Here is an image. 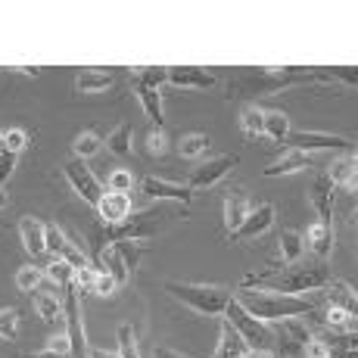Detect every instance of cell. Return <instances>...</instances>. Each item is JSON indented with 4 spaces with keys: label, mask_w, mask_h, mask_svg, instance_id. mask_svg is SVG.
Segmentation results:
<instances>
[{
    "label": "cell",
    "mask_w": 358,
    "mask_h": 358,
    "mask_svg": "<svg viewBox=\"0 0 358 358\" xmlns=\"http://www.w3.org/2000/svg\"><path fill=\"white\" fill-rule=\"evenodd\" d=\"M187 218V206H178V203H156L150 209H141V212H131L122 224H103L91 234V243H94V256H91V268L100 262L103 250L119 240H150L156 234H165L171 224L184 222Z\"/></svg>",
    "instance_id": "obj_1"
},
{
    "label": "cell",
    "mask_w": 358,
    "mask_h": 358,
    "mask_svg": "<svg viewBox=\"0 0 358 358\" xmlns=\"http://www.w3.org/2000/svg\"><path fill=\"white\" fill-rule=\"evenodd\" d=\"M334 280L330 265L324 259H299L296 265H287L284 271H262V274H246L240 287L250 290H271L284 296H306L315 290H324Z\"/></svg>",
    "instance_id": "obj_2"
},
{
    "label": "cell",
    "mask_w": 358,
    "mask_h": 358,
    "mask_svg": "<svg viewBox=\"0 0 358 358\" xmlns=\"http://www.w3.org/2000/svg\"><path fill=\"white\" fill-rule=\"evenodd\" d=\"M234 299L252 315V318L265 321V324H278L284 318H308L315 315V302L306 296H284L271 290H250V287H237Z\"/></svg>",
    "instance_id": "obj_3"
},
{
    "label": "cell",
    "mask_w": 358,
    "mask_h": 358,
    "mask_svg": "<svg viewBox=\"0 0 358 358\" xmlns=\"http://www.w3.org/2000/svg\"><path fill=\"white\" fill-rule=\"evenodd\" d=\"M165 293L171 299H178L181 306H187L190 312L206 315V318H222L228 308L234 290L228 287H212V284H184V280H169Z\"/></svg>",
    "instance_id": "obj_4"
},
{
    "label": "cell",
    "mask_w": 358,
    "mask_h": 358,
    "mask_svg": "<svg viewBox=\"0 0 358 358\" xmlns=\"http://www.w3.org/2000/svg\"><path fill=\"white\" fill-rule=\"evenodd\" d=\"M306 75H312L308 69H293V66H278V69H252L243 72V81H231L228 97H252V94H278L284 87L299 85Z\"/></svg>",
    "instance_id": "obj_5"
},
{
    "label": "cell",
    "mask_w": 358,
    "mask_h": 358,
    "mask_svg": "<svg viewBox=\"0 0 358 358\" xmlns=\"http://www.w3.org/2000/svg\"><path fill=\"white\" fill-rule=\"evenodd\" d=\"M228 324L237 330L240 336H243V343L250 349H271L274 352V334H271V324H265V321H259V318H252L250 312H246L243 306H240L237 299L231 296V302H228V308H224V315H222Z\"/></svg>",
    "instance_id": "obj_6"
},
{
    "label": "cell",
    "mask_w": 358,
    "mask_h": 358,
    "mask_svg": "<svg viewBox=\"0 0 358 358\" xmlns=\"http://www.w3.org/2000/svg\"><path fill=\"white\" fill-rule=\"evenodd\" d=\"M290 150L302 153H355V143L343 134H324V131H290L287 134Z\"/></svg>",
    "instance_id": "obj_7"
},
{
    "label": "cell",
    "mask_w": 358,
    "mask_h": 358,
    "mask_svg": "<svg viewBox=\"0 0 358 358\" xmlns=\"http://www.w3.org/2000/svg\"><path fill=\"white\" fill-rule=\"evenodd\" d=\"M271 327H274L271 334H274V346H278L280 358H296L302 349H306V343L312 340V327H308L302 318H284Z\"/></svg>",
    "instance_id": "obj_8"
},
{
    "label": "cell",
    "mask_w": 358,
    "mask_h": 358,
    "mask_svg": "<svg viewBox=\"0 0 358 358\" xmlns=\"http://www.w3.org/2000/svg\"><path fill=\"white\" fill-rule=\"evenodd\" d=\"M237 162H240V156L237 153H228V156H218V159H206V162H199L194 171L187 175V187L190 190H196V187H215L218 181H224V178L231 175L234 169H237Z\"/></svg>",
    "instance_id": "obj_9"
},
{
    "label": "cell",
    "mask_w": 358,
    "mask_h": 358,
    "mask_svg": "<svg viewBox=\"0 0 358 358\" xmlns=\"http://www.w3.org/2000/svg\"><path fill=\"white\" fill-rule=\"evenodd\" d=\"M63 175H66V181L72 184L75 194L85 199L87 206H94V209H97L103 190H100V181L94 178V171L87 169V162H85V159H69V162L63 165Z\"/></svg>",
    "instance_id": "obj_10"
},
{
    "label": "cell",
    "mask_w": 358,
    "mask_h": 358,
    "mask_svg": "<svg viewBox=\"0 0 358 358\" xmlns=\"http://www.w3.org/2000/svg\"><path fill=\"white\" fill-rule=\"evenodd\" d=\"M141 194L153 203H178V206H190L194 203V190L187 184H175V181H165V178L147 175L141 181Z\"/></svg>",
    "instance_id": "obj_11"
},
{
    "label": "cell",
    "mask_w": 358,
    "mask_h": 358,
    "mask_svg": "<svg viewBox=\"0 0 358 358\" xmlns=\"http://www.w3.org/2000/svg\"><path fill=\"white\" fill-rule=\"evenodd\" d=\"M169 85L187 87V91H212L218 85V75L203 66H171L169 69Z\"/></svg>",
    "instance_id": "obj_12"
},
{
    "label": "cell",
    "mask_w": 358,
    "mask_h": 358,
    "mask_svg": "<svg viewBox=\"0 0 358 358\" xmlns=\"http://www.w3.org/2000/svg\"><path fill=\"white\" fill-rule=\"evenodd\" d=\"M274 218H278L274 206H271V203H262V206H256V209H250L246 222L237 228V234H231V240H250V237H259V234L271 231Z\"/></svg>",
    "instance_id": "obj_13"
},
{
    "label": "cell",
    "mask_w": 358,
    "mask_h": 358,
    "mask_svg": "<svg viewBox=\"0 0 358 358\" xmlns=\"http://www.w3.org/2000/svg\"><path fill=\"white\" fill-rule=\"evenodd\" d=\"M19 237H22L25 252L34 259H44L47 256V224L34 215H25L19 222Z\"/></svg>",
    "instance_id": "obj_14"
},
{
    "label": "cell",
    "mask_w": 358,
    "mask_h": 358,
    "mask_svg": "<svg viewBox=\"0 0 358 358\" xmlns=\"http://www.w3.org/2000/svg\"><path fill=\"white\" fill-rule=\"evenodd\" d=\"M315 165V153H302V150H287L280 153L271 165H265V178H284L296 175V171H306Z\"/></svg>",
    "instance_id": "obj_15"
},
{
    "label": "cell",
    "mask_w": 358,
    "mask_h": 358,
    "mask_svg": "<svg viewBox=\"0 0 358 358\" xmlns=\"http://www.w3.org/2000/svg\"><path fill=\"white\" fill-rule=\"evenodd\" d=\"M97 212L103 218V224H122L125 218L134 212V203H131L128 194H115V190H106L97 203Z\"/></svg>",
    "instance_id": "obj_16"
},
{
    "label": "cell",
    "mask_w": 358,
    "mask_h": 358,
    "mask_svg": "<svg viewBox=\"0 0 358 358\" xmlns=\"http://www.w3.org/2000/svg\"><path fill=\"white\" fill-rule=\"evenodd\" d=\"M306 252H312L315 259H330L334 252V243H336V234H334V224H324V222H315L312 228L306 231Z\"/></svg>",
    "instance_id": "obj_17"
},
{
    "label": "cell",
    "mask_w": 358,
    "mask_h": 358,
    "mask_svg": "<svg viewBox=\"0 0 358 358\" xmlns=\"http://www.w3.org/2000/svg\"><path fill=\"white\" fill-rule=\"evenodd\" d=\"M334 184H330V178L327 175H321L318 181L312 184V206H315V212H318V222H324V224H334Z\"/></svg>",
    "instance_id": "obj_18"
},
{
    "label": "cell",
    "mask_w": 358,
    "mask_h": 358,
    "mask_svg": "<svg viewBox=\"0 0 358 358\" xmlns=\"http://www.w3.org/2000/svg\"><path fill=\"white\" fill-rule=\"evenodd\" d=\"M250 196L243 194V190H231L228 196H224V224H228L231 234H237V228L246 222V215H250Z\"/></svg>",
    "instance_id": "obj_19"
},
{
    "label": "cell",
    "mask_w": 358,
    "mask_h": 358,
    "mask_svg": "<svg viewBox=\"0 0 358 358\" xmlns=\"http://www.w3.org/2000/svg\"><path fill=\"white\" fill-rule=\"evenodd\" d=\"M355 175H358V159L355 153H343L340 159H334L330 165L327 178L334 187H346V190H355Z\"/></svg>",
    "instance_id": "obj_20"
},
{
    "label": "cell",
    "mask_w": 358,
    "mask_h": 358,
    "mask_svg": "<svg viewBox=\"0 0 358 358\" xmlns=\"http://www.w3.org/2000/svg\"><path fill=\"white\" fill-rule=\"evenodd\" d=\"M246 352H250V346L243 343V336L228 321H222V336H218V346L212 352V358H243Z\"/></svg>",
    "instance_id": "obj_21"
},
{
    "label": "cell",
    "mask_w": 358,
    "mask_h": 358,
    "mask_svg": "<svg viewBox=\"0 0 358 358\" xmlns=\"http://www.w3.org/2000/svg\"><path fill=\"white\" fill-rule=\"evenodd\" d=\"M81 94H100V91H109L113 87V72L109 69H81L78 72V81H75Z\"/></svg>",
    "instance_id": "obj_22"
},
{
    "label": "cell",
    "mask_w": 358,
    "mask_h": 358,
    "mask_svg": "<svg viewBox=\"0 0 358 358\" xmlns=\"http://www.w3.org/2000/svg\"><path fill=\"white\" fill-rule=\"evenodd\" d=\"M137 100H141L143 113H147L150 125L165 128V113H162V91H150V87H134Z\"/></svg>",
    "instance_id": "obj_23"
},
{
    "label": "cell",
    "mask_w": 358,
    "mask_h": 358,
    "mask_svg": "<svg viewBox=\"0 0 358 358\" xmlns=\"http://www.w3.org/2000/svg\"><path fill=\"white\" fill-rule=\"evenodd\" d=\"M324 302L327 306H336V308H346V312L355 315V290L349 284H343V280H330V284L324 287Z\"/></svg>",
    "instance_id": "obj_24"
},
{
    "label": "cell",
    "mask_w": 358,
    "mask_h": 358,
    "mask_svg": "<svg viewBox=\"0 0 358 358\" xmlns=\"http://www.w3.org/2000/svg\"><path fill=\"white\" fill-rule=\"evenodd\" d=\"M131 75H134V87L162 91V85H169V69L165 66H141V69H131Z\"/></svg>",
    "instance_id": "obj_25"
},
{
    "label": "cell",
    "mask_w": 358,
    "mask_h": 358,
    "mask_svg": "<svg viewBox=\"0 0 358 358\" xmlns=\"http://www.w3.org/2000/svg\"><path fill=\"white\" fill-rule=\"evenodd\" d=\"M280 259L287 265H296L299 259H306V240H302L299 231H280Z\"/></svg>",
    "instance_id": "obj_26"
},
{
    "label": "cell",
    "mask_w": 358,
    "mask_h": 358,
    "mask_svg": "<svg viewBox=\"0 0 358 358\" xmlns=\"http://www.w3.org/2000/svg\"><path fill=\"white\" fill-rule=\"evenodd\" d=\"M290 134V119L280 109H265V125H262V137H271V141H287Z\"/></svg>",
    "instance_id": "obj_27"
},
{
    "label": "cell",
    "mask_w": 358,
    "mask_h": 358,
    "mask_svg": "<svg viewBox=\"0 0 358 358\" xmlns=\"http://www.w3.org/2000/svg\"><path fill=\"white\" fill-rule=\"evenodd\" d=\"M262 125H265V109L256 106V103H246L240 109V131L246 137H262Z\"/></svg>",
    "instance_id": "obj_28"
},
{
    "label": "cell",
    "mask_w": 358,
    "mask_h": 358,
    "mask_svg": "<svg viewBox=\"0 0 358 358\" xmlns=\"http://www.w3.org/2000/svg\"><path fill=\"white\" fill-rule=\"evenodd\" d=\"M209 134H203V131H190V134L181 137V143H178V153L184 156V159H199V156H206V150H209Z\"/></svg>",
    "instance_id": "obj_29"
},
{
    "label": "cell",
    "mask_w": 358,
    "mask_h": 358,
    "mask_svg": "<svg viewBox=\"0 0 358 358\" xmlns=\"http://www.w3.org/2000/svg\"><path fill=\"white\" fill-rule=\"evenodd\" d=\"M324 324L336 334H352L355 330V315L346 312V308H336V306H327L324 312Z\"/></svg>",
    "instance_id": "obj_30"
},
{
    "label": "cell",
    "mask_w": 358,
    "mask_h": 358,
    "mask_svg": "<svg viewBox=\"0 0 358 358\" xmlns=\"http://www.w3.org/2000/svg\"><path fill=\"white\" fill-rule=\"evenodd\" d=\"M72 153H75V159H91V156H97L100 153V134H94V131H81V134H75Z\"/></svg>",
    "instance_id": "obj_31"
},
{
    "label": "cell",
    "mask_w": 358,
    "mask_h": 358,
    "mask_svg": "<svg viewBox=\"0 0 358 358\" xmlns=\"http://www.w3.org/2000/svg\"><path fill=\"white\" fill-rule=\"evenodd\" d=\"M106 147L113 156H128L131 153V125L122 122V125L113 128V134L106 137Z\"/></svg>",
    "instance_id": "obj_32"
},
{
    "label": "cell",
    "mask_w": 358,
    "mask_h": 358,
    "mask_svg": "<svg viewBox=\"0 0 358 358\" xmlns=\"http://www.w3.org/2000/svg\"><path fill=\"white\" fill-rule=\"evenodd\" d=\"M19 324H22V315H19V308L6 306L0 308V340L13 343L19 336Z\"/></svg>",
    "instance_id": "obj_33"
},
{
    "label": "cell",
    "mask_w": 358,
    "mask_h": 358,
    "mask_svg": "<svg viewBox=\"0 0 358 358\" xmlns=\"http://www.w3.org/2000/svg\"><path fill=\"white\" fill-rule=\"evenodd\" d=\"M115 336H119V358H141V343H137L134 327H131V324H119Z\"/></svg>",
    "instance_id": "obj_34"
},
{
    "label": "cell",
    "mask_w": 358,
    "mask_h": 358,
    "mask_svg": "<svg viewBox=\"0 0 358 358\" xmlns=\"http://www.w3.org/2000/svg\"><path fill=\"white\" fill-rule=\"evenodd\" d=\"M44 278H47V280H53V284H57L59 290H63L66 284H72V280H75V268L69 265V262H63V259H50V265H47Z\"/></svg>",
    "instance_id": "obj_35"
},
{
    "label": "cell",
    "mask_w": 358,
    "mask_h": 358,
    "mask_svg": "<svg viewBox=\"0 0 358 358\" xmlns=\"http://www.w3.org/2000/svg\"><path fill=\"white\" fill-rule=\"evenodd\" d=\"M69 243H72V240L66 237V231L59 228V224H47V256H50V259H59Z\"/></svg>",
    "instance_id": "obj_36"
},
{
    "label": "cell",
    "mask_w": 358,
    "mask_h": 358,
    "mask_svg": "<svg viewBox=\"0 0 358 358\" xmlns=\"http://www.w3.org/2000/svg\"><path fill=\"white\" fill-rule=\"evenodd\" d=\"M41 280H44V271L34 268V265H25V268H19L16 271V287L22 293H34L41 287Z\"/></svg>",
    "instance_id": "obj_37"
},
{
    "label": "cell",
    "mask_w": 358,
    "mask_h": 358,
    "mask_svg": "<svg viewBox=\"0 0 358 358\" xmlns=\"http://www.w3.org/2000/svg\"><path fill=\"white\" fill-rule=\"evenodd\" d=\"M115 250L122 252V259H125V265H128V271L134 274L137 271V265H141V256H143V246L137 243V240H119V243H113Z\"/></svg>",
    "instance_id": "obj_38"
},
{
    "label": "cell",
    "mask_w": 358,
    "mask_h": 358,
    "mask_svg": "<svg viewBox=\"0 0 358 358\" xmlns=\"http://www.w3.org/2000/svg\"><path fill=\"white\" fill-rule=\"evenodd\" d=\"M29 143H31V137L25 128H6L3 131V150H10V153L19 156L22 150H29Z\"/></svg>",
    "instance_id": "obj_39"
},
{
    "label": "cell",
    "mask_w": 358,
    "mask_h": 358,
    "mask_svg": "<svg viewBox=\"0 0 358 358\" xmlns=\"http://www.w3.org/2000/svg\"><path fill=\"white\" fill-rule=\"evenodd\" d=\"M75 287H78V293H94L97 296V268H78L75 271Z\"/></svg>",
    "instance_id": "obj_40"
},
{
    "label": "cell",
    "mask_w": 358,
    "mask_h": 358,
    "mask_svg": "<svg viewBox=\"0 0 358 358\" xmlns=\"http://www.w3.org/2000/svg\"><path fill=\"white\" fill-rule=\"evenodd\" d=\"M131 184H134V175H131L128 169H115L113 175H109V190H115V194H128Z\"/></svg>",
    "instance_id": "obj_41"
},
{
    "label": "cell",
    "mask_w": 358,
    "mask_h": 358,
    "mask_svg": "<svg viewBox=\"0 0 358 358\" xmlns=\"http://www.w3.org/2000/svg\"><path fill=\"white\" fill-rule=\"evenodd\" d=\"M321 75H334V78H340L343 85H355L358 69L355 66H334V69H321Z\"/></svg>",
    "instance_id": "obj_42"
},
{
    "label": "cell",
    "mask_w": 358,
    "mask_h": 358,
    "mask_svg": "<svg viewBox=\"0 0 358 358\" xmlns=\"http://www.w3.org/2000/svg\"><path fill=\"white\" fill-rule=\"evenodd\" d=\"M147 150L153 156H162L165 153V131L162 128H150V134H147Z\"/></svg>",
    "instance_id": "obj_43"
},
{
    "label": "cell",
    "mask_w": 358,
    "mask_h": 358,
    "mask_svg": "<svg viewBox=\"0 0 358 358\" xmlns=\"http://www.w3.org/2000/svg\"><path fill=\"white\" fill-rule=\"evenodd\" d=\"M16 171V153H10V150H3L0 153V184L10 181V175Z\"/></svg>",
    "instance_id": "obj_44"
},
{
    "label": "cell",
    "mask_w": 358,
    "mask_h": 358,
    "mask_svg": "<svg viewBox=\"0 0 358 358\" xmlns=\"http://www.w3.org/2000/svg\"><path fill=\"white\" fill-rule=\"evenodd\" d=\"M115 293V280L106 271H97V296H113Z\"/></svg>",
    "instance_id": "obj_45"
},
{
    "label": "cell",
    "mask_w": 358,
    "mask_h": 358,
    "mask_svg": "<svg viewBox=\"0 0 358 358\" xmlns=\"http://www.w3.org/2000/svg\"><path fill=\"white\" fill-rule=\"evenodd\" d=\"M47 349H53V352H59V355H69V358H72V346H69V336H66V334L53 336L50 346H47Z\"/></svg>",
    "instance_id": "obj_46"
},
{
    "label": "cell",
    "mask_w": 358,
    "mask_h": 358,
    "mask_svg": "<svg viewBox=\"0 0 358 358\" xmlns=\"http://www.w3.org/2000/svg\"><path fill=\"white\" fill-rule=\"evenodd\" d=\"M156 358H187V355H181V352H175V349H169V346H156Z\"/></svg>",
    "instance_id": "obj_47"
},
{
    "label": "cell",
    "mask_w": 358,
    "mask_h": 358,
    "mask_svg": "<svg viewBox=\"0 0 358 358\" xmlns=\"http://www.w3.org/2000/svg\"><path fill=\"white\" fill-rule=\"evenodd\" d=\"M13 72L29 75V78H34V75H41V69H38V66H13Z\"/></svg>",
    "instance_id": "obj_48"
},
{
    "label": "cell",
    "mask_w": 358,
    "mask_h": 358,
    "mask_svg": "<svg viewBox=\"0 0 358 358\" xmlns=\"http://www.w3.org/2000/svg\"><path fill=\"white\" fill-rule=\"evenodd\" d=\"M243 358H274V352L271 349H250Z\"/></svg>",
    "instance_id": "obj_49"
},
{
    "label": "cell",
    "mask_w": 358,
    "mask_h": 358,
    "mask_svg": "<svg viewBox=\"0 0 358 358\" xmlns=\"http://www.w3.org/2000/svg\"><path fill=\"white\" fill-rule=\"evenodd\" d=\"M87 358H119V352H103V349H91Z\"/></svg>",
    "instance_id": "obj_50"
},
{
    "label": "cell",
    "mask_w": 358,
    "mask_h": 358,
    "mask_svg": "<svg viewBox=\"0 0 358 358\" xmlns=\"http://www.w3.org/2000/svg\"><path fill=\"white\" fill-rule=\"evenodd\" d=\"M29 358H69V355H59V352H53V349H44V352H34Z\"/></svg>",
    "instance_id": "obj_51"
},
{
    "label": "cell",
    "mask_w": 358,
    "mask_h": 358,
    "mask_svg": "<svg viewBox=\"0 0 358 358\" xmlns=\"http://www.w3.org/2000/svg\"><path fill=\"white\" fill-rule=\"evenodd\" d=\"M6 203H10V199H6V190L0 187V209H6Z\"/></svg>",
    "instance_id": "obj_52"
},
{
    "label": "cell",
    "mask_w": 358,
    "mask_h": 358,
    "mask_svg": "<svg viewBox=\"0 0 358 358\" xmlns=\"http://www.w3.org/2000/svg\"><path fill=\"white\" fill-rule=\"evenodd\" d=\"M0 153H3V131H0Z\"/></svg>",
    "instance_id": "obj_53"
}]
</instances>
